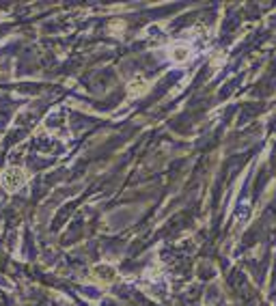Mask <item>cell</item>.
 <instances>
[{
    "instance_id": "6da1fadb",
    "label": "cell",
    "mask_w": 276,
    "mask_h": 306,
    "mask_svg": "<svg viewBox=\"0 0 276 306\" xmlns=\"http://www.w3.org/2000/svg\"><path fill=\"white\" fill-rule=\"evenodd\" d=\"M3 183L9 190H13V188H18L20 183H24V173L20 171V168H9L5 175H3Z\"/></svg>"
}]
</instances>
